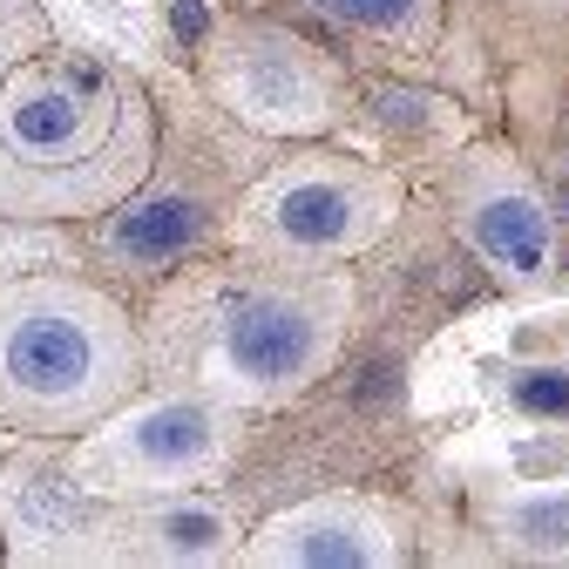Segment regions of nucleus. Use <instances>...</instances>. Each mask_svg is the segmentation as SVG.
Here are the masks:
<instances>
[{"label":"nucleus","mask_w":569,"mask_h":569,"mask_svg":"<svg viewBox=\"0 0 569 569\" xmlns=\"http://www.w3.org/2000/svg\"><path fill=\"white\" fill-rule=\"evenodd\" d=\"M102 129V82L96 76H76V82H61V89H41L28 102L8 109V122H0V142H8V157L14 163H68L76 150H89Z\"/></svg>","instance_id":"f257e3e1"},{"label":"nucleus","mask_w":569,"mask_h":569,"mask_svg":"<svg viewBox=\"0 0 569 569\" xmlns=\"http://www.w3.org/2000/svg\"><path fill=\"white\" fill-rule=\"evenodd\" d=\"M96 367V346L76 319H54V312H34L8 332V380L21 393H76Z\"/></svg>","instance_id":"f03ea898"},{"label":"nucleus","mask_w":569,"mask_h":569,"mask_svg":"<svg viewBox=\"0 0 569 569\" xmlns=\"http://www.w3.org/2000/svg\"><path fill=\"white\" fill-rule=\"evenodd\" d=\"M224 352H231V367L251 373V380H284V373H299V367L312 360V319H306L299 306L251 299V306L231 312Z\"/></svg>","instance_id":"7ed1b4c3"},{"label":"nucleus","mask_w":569,"mask_h":569,"mask_svg":"<svg viewBox=\"0 0 569 569\" xmlns=\"http://www.w3.org/2000/svg\"><path fill=\"white\" fill-rule=\"evenodd\" d=\"M190 238H197V203H190V197H163V203H142V210H129V218L116 224V244H122L129 258H150V264L177 258V251H183Z\"/></svg>","instance_id":"20e7f679"},{"label":"nucleus","mask_w":569,"mask_h":569,"mask_svg":"<svg viewBox=\"0 0 569 569\" xmlns=\"http://www.w3.org/2000/svg\"><path fill=\"white\" fill-rule=\"evenodd\" d=\"M475 238H481L495 258H502V264H516V271H536V264H542V251H549L542 210H536V203H522V197L488 203L481 218H475Z\"/></svg>","instance_id":"39448f33"},{"label":"nucleus","mask_w":569,"mask_h":569,"mask_svg":"<svg viewBox=\"0 0 569 569\" xmlns=\"http://www.w3.org/2000/svg\"><path fill=\"white\" fill-rule=\"evenodd\" d=\"M278 224L292 231L299 244H332V238H346V224H352V197H346V190H326V183H299V190H284Z\"/></svg>","instance_id":"423d86ee"},{"label":"nucleus","mask_w":569,"mask_h":569,"mask_svg":"<svg viewBox=\"0 0 569 569\" xmlns=\"http://www.w3.org/2000/svg\"><path fill=\"white\" fill-rule=\"evenodd\" d=\"M136 441H142L150 461H190V455L210 448V420L197 407H163V413H150L136 427Z\"/></svg>","instance_id":"0eeeda50"},{"label":"nucleus","mask_w":569,"mask_h":569,"mask_svg":"<svg viewBox=\"0 0 569 569\" xmlns=\"http://www.w3.org/2000/svg\"><path fill=\"white\" fill-rule=\"evenodd\" d=\"M516 400L529 413H542V420H569V373H522Z\"/></svg>","instance_id":"6e6552de"},{"label":"nucleus","mask_w":569,"mask_h":569,"mask_svg":"<svg viewBox=\"0 0 569 569\" xmlns=\"http://www.w3.org/2000/svg\"><path fill=\"white\" fill-rule=\"evenodd\" d=\"M319 8H332V14H346V21H373V28H387V21H400L413 0H319Z\"/></svg>","instance_id":"1a4fd4ad"},{"label":"nucleus","mask_w":569,"mask_h":569,"mask_svg":"<svg viewBox=\"0 0 569 569\" xmlns=\"http://www.w3.org/2000/svg\"><path fill=\"white\" fill-rule=\"evenodd\" d=\"M522 529H529V542H569V502H542V509H529Z\"/></svg>","instance_id":"9d476101"},{"label":"nucleus","mask_w":569,"mask_h":569,"mask_svg":"<svg viewBox=\"0 0 569 569\" xmlns=\"http://www.w3.org/2000/svg\"><path fill=\"white\" fill-rule=\"evenodd\" d=\"M170 536H177V549H210L218 542V522L210 516H170Z\"/></svg>","instance_id":"9b49d317"},{"label":"nucleus","mask_w":569,"mask_h":569,"mask_svg":"<svg viewBox=\"0 0 569 569\" xmlns=\"http://www.w3.org/2000/svg\"><path fill=\"white\" fill-rule=\"evenodd\" d=\"M306 562H367V549H352L339 536H319V542H306Z\"/></svg>","instance_id":"f8f14e48"},{"label":"nucleus","mask_w":569,"mask_h":569,"mask_svg":"<svg viewBox=\"0 0 569 569\" xmlns=\"http://www.w3.org/2000/svg\"><path fill=\"white\" fill-rule=\"evenodd\" d=\"M177 41H183V48L203 41V0H177Z\"/></svg>","instance_id":"ddd939ff"}]
</instances>
